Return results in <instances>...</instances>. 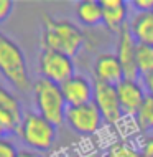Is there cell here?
Wrapping results in <instances>:
<instances>
[{
	"mask_svg": "<svg viewBox=\"0 0 153 157\" xmlns=\"http://www.w3.org/2000/svg\"><path fill=\"white\" fill-rule=\"evenodd\" d=\"M84 43H86V35L78 25L64 18L43 15L41 50H53L74 58L82 50Z\"/></svg>",
	"mask_w": 153,
	"mask_h": 157,
	"instance_id": "obj_1",
	"label": "cell"
},
{
	"mask_svg": "<svg viewBox=\"0 0 153 157\" xmlns=\"http://www.w3.org/2000/svg\"><path fill=\"white\" fill-rule=\"evenodd\" d=\"M0 75L22 93L33 90L27 58L18 45L0 32Z\"/></svg>",
	"mask_w": 153,
	"mask_h": 157,
	"instance_id": "obj_2",
	"label": "cell"
},
{
	"mask_svg": "<svg viewBox=\"0 0 153 157\" xmlns=\"http://www.w3.org/2000/svg\"><path fill=\"white\" fill-rule=\"evenodd\" d=\"M31 94L38 114H41L45 119H48L56 127L64 124L67 104L59 84H54L48 79L40 78L33 83Z\"/></svg>",
	"mask_w": 153,
	"mask_h": 157,
	"instance_id": "obj_3",
	"label": "cell"
},
{
	"mask_svg": "<svg viewBox=\"0 0 153 157\" xmlns=\"http://www.w3.org/2000/svg\"><path fill=\"white\" fill-rule=\"evenodd\" d=\"M56 129L58 127L51 124L38 113H23V119L18 129V136L22 141L33 151H49L56 141Z\"/></svg>",
	"mask_w": 153,
	"mask_h": 157,
	"instance_id": "obj_4",
	"label": "cell"
},
{
	"mask_svg": "<svg viewBox=\"0 0 153 157\" xmlns=\"http://www.w3.org/2000/svg\"><path fill=\"white\" fill-rule=\"evenodd\" d=\"M38 66H40L41 78L59 86L76 75L73 58L64 53L53 52V50H41Z\"/></svg>",
	"mask_w": 153,
	"mask_h": 157,
	"instance_id": "obj_5",
	"label": "cell"
},
{
	"mask_svg": "<svg viewBox=\"0 0 153 157\" xmlns=\"http://www.w3.org/2000/svg\"><path fill=\"white\" fill-rule=\"evenodd\" d=\"M64 122L74 132L82 136H91V134H96L102 127L104 117H102L100 111L92 101V103L82 104V106H69L66 111Z\"/></svg>",
	"mask_w": 153,
	"mask_h": 157,
	"instance_id": "obj_6",
	"label": "cell"
},
{
	"mask_svg": "<svg viewBox=\"0 0 153 157\" xmlns=\"http://www.w3.org/2000/svg\"><path fill=\"white\" fill-rule=\"evenodd\" d=\"M94 104L100 111L104 122H107L110 126L118 124L125 116L117 94V88L112 84L94 81Z\"/></svg>",
	"mask_w": 153,
	"mask_h": 157,
	"instance_id": "obj_7",
	"label": "cell"
},
{
	"mask_svg": "<svg viewBox=\"0 0 153 157\" xmlns=\"http://www.w3.org/2000/svg\"><path fill=\"white\" fill-rule=\"evenodd\" d=\"M137 45L138 41L135 40L133 33H132L130 27L125 25L124 30L118 33V40H117V50L115 55L120 61L122 68H124V75L129 79H140L138 70H137Z\"/></svg>",
	"mask_w": 153,
	"mask_h": 157,
	"instance_id": "obj_8",
	"label": "cell"
},
{
	"mask_svg": "<svg viewBox=\"0 0 153 157\" xmlns=\"http://www.w3.org/2000/svg\"><path fill=\"white\" fill-rule=\"evenodd\" d=\"M63 96L69 106H82L94 101V83H91L84 75H74L66 83L61 84Z\"/></svg>",
	"mask_w": 153,
	"mask_h": 157,
	"instance_id": "obj_9",
	"label": "cell"
},
{
	"mask_svg": "<svg viewBox=\"0 0 153 157\" xmlns=\"http://www.w3.org/2000/svg\"><path fill=\"white\" fill-rule=\"evenodd\" d=\"M92 75H94V81L112 84V86H117L125 78L124 68L115 53H100L94 61Z\"/></svg>",
	"mask_w": 153,
	"mask_h": 157,
	"instance_id": "obj_10",
	"label": "cell"
},
{
	"mask_svg": "<svg viewBox=\"0 0 153 157\" xmlns=\"http://www.w3.org/2000/svg\"><path fill=\"white\" fill-rule=\"evenodd\" d=\"M115 88H117V94H118V99H120L124 113L135 116L147 98V91L143 88L142 81L140 79L124 78Z\"/></svg>",
	"mask_w": 153,
	"mask_h": 157,
	"instance_id": "obj_11",
	"label": "cell"
},
{
	"mask_svg": "<svg viewBox=\"0 0 153 157\" xmlns=\"http://www.w3.org/2000/svg\"><path fill=\"white\" fill-rule=\"evenodd\" d=\"M104 12V25L110 32L120 33L125 25H129V2L124 0H100Z\"/></svg>",
	"mask_w": 153,
	"mask_h": 157,
	"instance_id": "obj_12",
	"label": "cell"
},
{
	"mask_svg": "<svg viewBox=\"0 0 153 157\" xmlns=\"http://www.w3.org/2000/svg\"><path fill=\"white\" fill-rule=\"evenodd\" d=\"M76 17L84 27H97L104 23L100 0H81L76 3Z\"/></svg>",
	"mask_w": 153,
	"mask_h": 157,
	"instance_id": "obj_13",
	"label": "cell"
},
{
	"mask_svg": "<svg viewBox=\"0 0 153 157\" xmlns=\"http://www.w3.org/2000/svg\"><path fill=\"white\" fill-rule=\"evenodd\" d=\"M129 27L138 43L153 45V12L135 13L129 22Z\"/></svg>",
	"mask_w": 153,
	"mask_h": 157,
	"instance_id": "obj_14",
	"label": "cell"
},
{
	"mask_svg": "<svg viewBox=\"0 0 153 157\" xmlns=\"http://www.w3.org/2000/svg\"><path fill=\"white\" fill-rule=\"evenodd\" d=\"M133 117H135V124L142 132L153 131V98L151 96L147 94L143 104L140 106V109Z\"/></svg>",
	"mask_w": 153,
	"mask_h": 157,
	"instance_id": "obj_15",
	"label": "cell"
},
{
	"mask_svg": "<svg viewBox=\"0 0 153 157\" xmlns=\"http://www.w3.org/2000/svg\"><path fill=\"white\" fill-rule=\"evenodd\" d=\"M135 61H137V70H138L140 78L151 73L153 71V45L138 43Z\"/></svg>",
	"mask_w": 153,
	"mask_h": 157,
	"instance_id": "obj_16",
	"label": "cell"
},
{
	"mask_svg": "<svg viewBox=\"0 0 153 157\" xmlns=\"http://www.w3.org/2000/svg\"><path fill=\"white\" fill-rule=\"evenodd\" d=\"M105 157H142V152L133 144L120 141L109 147L105 152Z\"/></svg>",
	"mask_w": 153,
	"mask_h": 157,
	"instance_id": "obj_17",
	"label": "cell"
},
{
	"mask_svg": "<svg viewBox=\"0 0 153 157\" xmlns=\"http://www.w3.org/2000/svg\"><path fill=\"white\" fill-rule=\"evenodd\" d=\"M0 111H7V113H13L16 116H23L18 99L3 86H0Z\"/></svg>",
	"mask_w": 153,
	"mask_h": 157,
	"instance_id": "obj_18",
	"label": "cell"
},
{
	"mask_svg": "<svg viewBox=\"0 0 153 157\" xmlns=\"http://www.w3.org/2000/svg\"><path fill=\"white\" fill-rule=\"evenodd\" d=\"M18 151H16L15 144L7 137H0V157H16Z\"/></svg>",
	"mask_w": 153,
	"mask_h": 157,
	"instance_id": "obj_19",
	"label": "cell"
},
{
	"mask_svg": "<svg viewBox=\"0 0 153 157\" xmlns=\"http://www.w3.org/2000/svg\"><path fill=\"white\" fill-rule=\"evenodd\" d=\"M130 5L137 10V13H148V12H153V0H133Z\"/></svg>",
	"mask_w": 153,
	"mask_h": 157,
	"instance_id": "obj_20",
	"label": "cell"
},
{
	"mask_svg": "<svg viewBox=\"0 0 153 157\" xmlns=\"http://www.w3.org/2000/svg\"><path fill=\"white\" fill-rule=\"evenodd\" d=\"M15 3L12 0H0V23H3L10 17Z\"/></svg>",
	"mask_w": 153,
	"mask_h": 157,
	"instance_id": "obj_21",
	"label": "cell"
},
{
	"mask_svg": "<svg viewBox=\"0 0 153 157\" xmlns=\"http://www.w3.org/2000/svg\"><path fill=\"white\" fill-rule=\"evenodd\" d=\"M140 81H142L143 88H145L147 94L153 98V71H151V73H148V75H145V76H142Z\"/></svg>",
	"mask_w": 153,
	"mask_h": 157,
	"instance_id": "obj_22",
	"label": "cell"
},
{
	"mask_svg": "<svg viewBox=\"0 0 153 157\" xmlns=\"http://www.w3.org/2000/svg\"><path fill=\"white\" fill-rule=\"evenodd\" d=\"M16 157H38L35 152H28V151H20Z\"/></svg>",
	"mask_w": 153,
	"mask_h": 157,
	"instance_id": "obj_23",
	"label": "cell"
},
{
	"mask_svg": "<svg viewBox=\"0 0 153 157\" xmlns=\"http://www.w3.org/2000/svg\"><path fill=\"white\" fill-rule=\"evenodd\" d=\"M5 134H7V131H5V127H3V124L0 122V137H5Z\"/></svg>",
	"mask_w": 153,
	"mask_h": 157,
	"instance_id": "obj_24",
	"label": "cell"
},
{
	"mask_svg": "<svg viewBox=\"0 0 153 157\" xmlns=\"http://www.w3.org/2000/svg\"><path fill=\"white\" fill-rule=\"evenodd\" d=\"M142 157H147V155H143V154H142Z\"/></svg>",
	"mask_w": 153,
	"mask_h": 157,
	"instance_id": "obj_25",
	"label": "cell"
}]
</instances>
